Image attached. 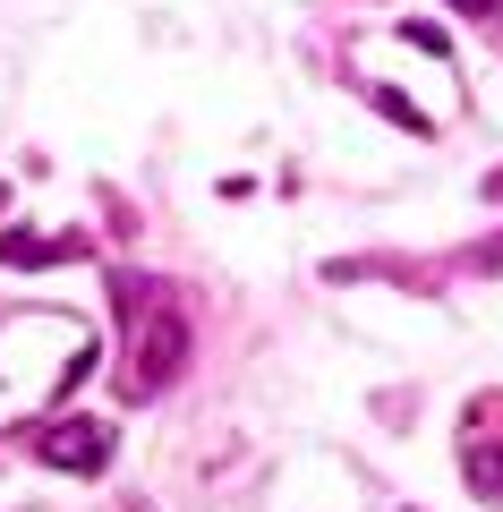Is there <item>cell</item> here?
Segmentation results:
<instances>
[{
  "mask_svg": "<svg viewBox=\"0 0 503 512\" xmlns=\"http://www.w3.org/2000/svg\"><path fill=\"white\" fill-rule=\"evenodd\" d=\"M180 367H188V316H180V299H154V316H145V325H128L120 393H128V402H154Z\"/></svg>",
  "mask_w": 503,
  "mask_h": 512,
  "instance_id": "1",
  "label": "cell"
},
{
  "mask_svg": "<svg viewBox=\"0 0 503 512\" xmlns=\"http://www.w3.org/2000/svg\"><path fill=\"white\" fill-rule=\"evenodd\" d=\"M69 256H86V239H35V231H0V265H69Z\"/></svg>",
  "mask_w": 503,
  "mask_h": 512,
  "instance_id": "4",
  "label": "cell"
},
{
  "mask_svg": "<svg viewBox=\"0 0 503 512\" xmlns=\"http://www.w3.org/2000/svg\"><path fill=\"white\" fill-rule=\"evenodd\" d=\"M376 111H384V120H401V128H410V137H418V128H427V111H418L410 94H393V86H376Z\"/></svg>",
  "mask_w": 503,
  "mask_h": 512,
  "instance_id": "5",
  "label": "cell"
},
{
  "mask_svg": "<svg viewBox=\"0 0 503 512\" xmlns=\"http://www.w3.org/2000/svg\"><path fill=\"white\" fill-rule=\"evenodd\" d=\"M452 9H461V18H495L503 0H452Z\"/></svg>",
  "mask_w": 503,
  "mask_h": 512,
  "instance_id": "6",
  "label": "cell"
},
{
  "mask_svg": "<svg viewBox=\"0 0 503 512\" xmlns=\"http://www.w3.org/2000/svg\"><path fill=\"white\" fill-rule=\"evenodd\" d=\"M461 470L486 504H503V393H486L478 410L461 419Z\"/></svg>",
  "mask_w": 503,
  "mask_h": 512,
  "instance_id": "3",
  "label": "cell"
},
{
  "mask_svg": "<svg viewBox=\"0 0 503 512\" xmlns=\"http://www.w3.org/2000/svg\"><path fill=\"white\" fill-rule=\"evenodd\" d=\"M35 461L69 470V478H94L111 461V427L103 419H52V427H35Z\"/></svg>",
  "mask_w": 503,
  "mask_h": 512,
  "instance_id": "2",
  "label": "cell"
}]
</instances>
